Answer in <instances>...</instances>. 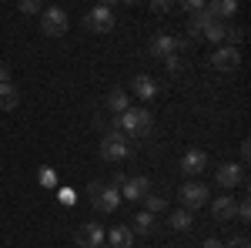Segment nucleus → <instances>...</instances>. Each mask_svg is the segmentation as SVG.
I'll list each match as a JSON object with an SVG mask.
<instances>
[{"mask_svg": "<svg viewBox=\"0 0 251 248\" xmlns=\"http://www.w3.org/2000/svg\"><path fill=\"white\" fill-rule=\"evenodd\" d=\"M57 198H60V205H74V201H77V194H74L71 188H60V191H57Z\"/></svg>", "mask_w": 251, "mask_h": 248, "instance_id": "obj_28", "label": "nucleus"}, {"mask_svg": "<svg viewBox=\"0 0 251 248\" xmlns=\"http://www.w3.org/2000/svg\"><path fill=\"white\" fill-rule=\"evenodd\" d=\"M74 245H77V248H97V245H104V228H100L97 221L80 225L77 235H74Z\"/></svg>", "mask_w": 251, "mask_h": 248, "instance_id": "obj_8", "label": "nucleus"}, {"mask_svg": "<svg viewBox=\"0 0 251 248\" xmlns=\"http://www.w3.org/2000/svg\"><path fill=\"white\" fill-rule=\"evenodd\" d=\"M111 128H114V131H127V134H134V138H148L151 128H154V114H151L148 108H127L124 114L114 117Z\"/></svg>", "mask_w": 251, "mask_h": 248, "instance_id": "obj_1", "label": "nucleus"}, {"mask_svg": "<svg viewBox=\"0 0 251 248\" xmlns=\"http://www.w3.org/2000/svg\"><path fill=\"white\" fill-rule=\"evenodd\" d=\"M97 248H107V245H97Z\"/></svg>", "mask_w": 251, "mask_h": 248, "instance_id": "obj_34", "label": "nucleus"}, {"mask_svg": "<svg viewBox=\"0 0 251 248\" xmlns=\"http://www.w3.org/2000/svg\"><path fill=\"white\" fill-rule=\"evenodd\" d=\"M234 218H241V221H251V201H248V198L234 201Z\"/></svg>", "mask_w": 251, "mask_h": 248, "instance_id": "obj_23", "label": "nucleus"}, {"mask_svg": "<svg viewBox=\"0 0 251 248\" xmlns=\"http://www.w3.org/2000/svg\"><path fill=\"white\" fill-rule=\"evenodd\" d=\"M211 215L218 218V221H228V218H234V198H231V194L214 198V201H211Z\"/></svg>", "mask_w": 251, "mask_h": 248, "instance_id": "obj_16", "label": "nucleus"}, {"mask_svg": "<svg viewBox=\"0 0 251 248\" xmlns=\"http://www.w3.org/2000/svg\"><path fill=\"white\" fill-rule=\"evenodd\" d=\"M204 10H208L214 20H221V17H234V14H238V3H234V0H214V3H204Z\"/></svg>", "mask_w": 251, "mask_h": 248, "instance_id": "obj_17", "label": "nucleus"}, {"mask_svg": "<svg viewBox=\"0 0 251 248\" xmlns=\"http://www.w3.org/2000/svg\"><path fill=\"white\" fill-rule=\"evenodd\" d=\"M0 84H10V67L7 64H0Z\"/></svg>", "mask_w": 251, "mask_h": 248, "instance_id": "obj_31", "label": "nucleus"}, {"mask_svg": "<svg viewBox=\"0 0 251 248\" xmlns=\"http://www.w3.org/2000/svg\"><path fill=\"white\" fill-rule=\"evenodd\" d=\"M211 64H214V71H234L241 64V51L231 47V44H225V47H218L211 54Z\"/></svg>", "mask_w": 251, "mask_h": 248, "instance_id": "obj_10", "label": "nucleus"}, {"mask_svg": "<svg viewBox=\"0 0 251 248\" xmlns=\"http://www.w3.org/2000/svg\"><path fill=\"white\" fill-rule=\"evenodd\" d=\"M40 10H44V7H40L37 0H24V3H20V14H27V17H34V14H40Z\"/></svg>", "mask_w": 251, "mask_h": 248, "instance_id": "obj_26", "label": "nucleus"}, {"mask_svg": "<svg viewBox=\"0 0 251 248\" xmlns=\"http://www.w3.org/2000/svg\"><path fill=\"white\" fill-rule=\"evenodd\" d=\"M84 27H87L91 34H107V30H114V7H111V3L91 7L87 17H84Z\"/></svg>", "mask_w": 251, "mask_h": 248, "instance_id": "obj_5", "label": "nucleus"}, {"mask_svg": "<svg viewBox=\"0 0 251 248\" xmlns=\"http://www.w3.org/2000/svg\"><path fill=\"white\" fill-rule=\"evenodd\" d=\"M100 158H104V161H127V158H131V144L124 141V134L114 131V128H107L104 138H100Z\"/></svg>", "mask_w": 251, "mask_h": 248, "instance_id": "obj_3", "label": "nucleus"}, {"mask_svg": "<svg viewBox=\"0 0 251 248\" xmlns=\"http://www.w3.org/2000/svg\"><path fill=\"white\" fill-rule=\"evenodd\" d=\"M164 64H168V74H181V71H184V60L177 57V54H171V57H164Z\"/></svg>", "mask_w": 251, "mask_h": 248, "instance_id": "obj_25", "label": "nucleus"}, {"mask_svg": "<svg viewBox=\"0 0 251 248\" xmlns=\"http://www.w3.org/2000/svg\"><path fill=\"white\" fill-rule=\"evenodd\" d=\"M104 104H107V111H111V114H124V111H127V108H131V94H127V91H124V87H111V91H107V101H104Z\"/></svg>", "mask_w": 251, "mask_h": 248, "instance_id": "obj_14", "label": "nucleus"}, {"mask_svg": "<svg viewBox=\"0 0 251 248\" xmlns=\"http://www.w3.org/2000/svg\"><path fill=\"white\" fill-rule=\"evenodd\" d=\"M248 158H251V144H248V141H241V161H248Z\"/></svg>", "mask_w": 251, "mask_h": 248, "instance_id": "obj_32", "label": "nucleus"}, {"mask_svg": "<svg viewBox=\"0 0 251 248\" xmlns=\"http://www.w3.org/2000/svg\"><path fill=\"white\" fill-rule=\"evenodd\" d=\"M168 225H171L174 231H188L194 225V215H191V211H184V208H177L171 218H168Z\"/></svg>", "mask_w": 251, "mask_h": 248, "instance_id": "obj_21", "label": "nucleus"}, {"mask_svg": "<svg viewBox=\"0 0 251 248\" xmlns=\"http://www.w3.org/2000/svg\"><path fill=\"white\" fill-rule=\"evenodd\" d=\"M117 191H121V198H127V201H141V198L151 191V181H148L144 174H134V178H124Z\"/></svg>", "mask_w": 251, "mask_h": 248, "instance_id": "obj_7", "label": "nucleus"}, {"mask_svg": "<svg viewBox=\"0 0 251 248\" xmlns=\"http://www.w3.org/2000/svg\"><path fill=\"white\" fill-rule=\"evenodd\" d=\"M104 238H111L107 248H134V231H131V225H114Z\"/></svg>", "mask_w": 251, "mask_h": 248, "instance_id": "obj_15", "label": "nucleus"}, {"mask_svg": "<svg viewBox=\"0 0 251 248\" xmlns=\"http://www.w3.org/2000/svg\"><path fill=\"white\" fill-rule=\"evenodd\" d=\"M148 51H151V57H171V54H177V44H174L171 34H154L151 37V44H148Z\"/></svg>", "mask_w": 251, "mask_h": 248, "instance_id": "obj_12", "label": "nucleus"}, {"mask_svg": "<svg viewBox=\"0 0 251 248\" xmlns=\"http://www.w3.org/2000/svg\"><path fill=\"white\" fill-rule=\"evenodd\" d=\"M225 34H228V24H225V20H211V24L201 30V37L211 40V44H221V40H225Z\"/></svg>", "mask_w": 251, "mask_h": 248, "instance_id": "obj_19", "label": "nucleus"}, {"mask_svg": "<svg viewBox=\"0 0 251 248\" xmlns=\"http://www.w3.org/2000/svg\"><path fill=\"white\" fill-rule=\"evenodd\" d=\"M184 10H188V14H201V10H204V3H201V0H188V3H184Z\"/></svg>", "mask_w": 251, "mask_h": 248, "instance_id": "obj_30", "label": "nucleus"}, {"mask_svg": "<svg viewBox=\"0 0 251 248\" xmlns=\"http://www.w3.org/2000/svg\"><path fill=\"white\" fill-rule=\"evenodd\" d=\"M74 248H77V245H74Z\"/></svg>", "mask_w": 251, "mask_h": 248, "instance_id": "obj_36", "label": "nucleus"}, {"mask_svg": "<svg viewBox=\"0 0 251 248\" xmlns=\"http://www.w3.org/2000/svg\"><path fill=\"white\" fill-rule=\"evenodd\" d=\"M204 168H208V154L201 151V148H191V151H184L181 154V171L184 174H201L204 171Z\"/></svg>", "mask_w": 251, "mask_h": 248, "instance_id": "obj_11", "label": "nucleus"}, {"mask_svg": "<svg viewBox=\"0 0 251 248\" xmlns=\"http://www.w3.org/2000/svg\"><path fill=\"white\" fill-rule=\"evenodd\" d=\"M67 27H71V17L64 7H44L40 10V34L44 37H60Z\"/></svg>", "mask_w": 251, "mask_h": 248, "instance_id": "obj_4", "label": "nucleus"}, {"mask_svg": "<svg viewBox=\"0 0 251 248\" xmlns=\"http://www.w3.org/2000/svg\"><path fill=\"white\" fill-rule=\"evenodd\" d=\"M214 181H218V188H238V185L245 181V171H241V165L225 161V165L214 171Z\"/></svg>", "mask_w": 251, "mask_h": 248, "instance_id": "obj_9", "label": "nucleus"}, {"mask_svg": "<svg viewBox=\"0 0 251 248\" xmlns=\"http://www.w3.org/2000/svg\"><path fill=\"white\" fill-rule=\"evenodd\" d=\"M177 198H181L184 211H198V208H204V201H208V188L191 178V181H184V185L177 188Z\"/></svg>", "mask_w": 251, "mask_h": 248, "instance_id": "obj_6", "label": "nucleus"}, {"mask_svg": "<svg viewBox=\"0 0 251 248\" xmlns=\"http://www.w3.org/2000/svg\"><path fill=\"white\" fill-rule=\"evenodd\" d=\"M164 248H174V245H164Z\"/></svg>", "mask_w": 251, "mask_h": 248, "instance_id": "obj_35", "label": "nucleus"}, {"mask_svg": "<svg viewBox=\"0 0 251 248\" xmlns=\"http://www.w3.org/2000/svg\"><path fill=\"white\" fill-rule=\"evenodd\" d=\"M131 91H134L141 101H154L157 97V81L148 77V74H137V77H131Z\"/></svg>", "mask_w": 251, "mask_h": 248, "instance_id": "obj_13", "label": "nucleus"}, {"mask_svg": "<svg viewBox=\"0 0 251 248\" xmlns=\"http://www.w3.org/2000/svg\"><path fill=\"white\" fill-rule=\"evenodd\" d=\"M141 201L148 205L144 211H151V215H157V211H164V208H168V198H164V194H151V191H148V194H144Z\"/></svg>", "mask_w": 251, "mask_h": 248, "instance_id": "obj_22", "label": "nucleus"}, {"mask_svg": "<svg viewBox=\"0 0 251 248\" xmlns=\"http://www.w3.org/2000/svg\"><path fill=\"white\" fill-rule=\"evenodd\" d=\"M221 248H251V242L245 238V235H234V238H228Z\"/></svg>", "mask_w": 251, "mask_h": 248, "instance_id": "obj_27", "label": "nucleus"}, {"mask_svg": "<svg viewBox=\"0 0 251 248\" xmlns=\"http://www.w3.org/2000/svg\"><path fill=\"white\" fill-rule=\"evenodd\" d=\"M17 104H20L17 84H0V111H14Z\"/></svg>", "mask_w": 251, "mask_h": 248, "instance_id": "obj_18", "label": "nucleus"}, {"mask_svg": "<svg viewBox=\"0 0 251 248\" xmlns=\"http://www.w3.org/2000/svg\"><path fill=\"white\" fill-rule=\"evenodd\" d=\"M221 245H225L221 238H204V248H221Z\"/></svg>", "mask_w": 251, "mask_h": 248, "instance_id": "obj_33", "label": "nucleus"}, {"mask_svg": "<svg viewBox=\"0 0 251 248\" xmlns=\"http://www.w3.org/2000/svg\"><path fill=\"white\" fill-rule=\"evenodd\" d=\"M151 228H154V215H151V211H137L131 231H134V235H151Z\"/></svg>", "mask_w": 251, "mask_h": 248, "instance_id": "obj_20", "label": "nucleus"}, {"mask_svg": "<svg viewBox=\"0 0 251 248\" xmlns=\"http://www.w3.org/2000/svg\"><path fill=\"white\" fill-rule=\"evenodd\" d=\"M87 198L94 201V208L100 211V215H111V211H117V205H121V191H117L114 185H104V181H91V185H87Z\"/></svg>", "mask_w": 251, "mask_h": 248, "instance_id": "obj_2", "label": "nucleus"}, {"mask_svg": "<svg viewBox=\"0 0 251 248\" xmlns=\"http://www.w3.org/2000/svg\"><path fill=\"white\" fill-rule=\"evenodd\" d=\"M37 181H40V185H47V188H57V174L50 171V168H40V171H37Z\"/></svg>", "mask_w": 251, "mask_h": 248, "instance_id": "obj_24", "label": "nucleus"}, {"mask_svg": "<svg viewBox=\"0 0 251 248\" xmlns=\"http://www.w3.org/2000/svg\"><path fill=\"white\" fill-rule=\"evenodd\" d=\"M171 7H174V3H168V0H154V3H151V10H154V14H168Z\"/></svg>", "mask_w": 251, "mask_h": 248, "instance_id": "obj_29", "label": "nucleus"}]
</instances>
